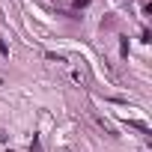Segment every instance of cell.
Wrapping results in <instances>:
<instances>
[{"label":"cell","instance_id":"obj_1","mask_svg":"<svg viewBox=\"0 0 152 152\" xmlns=\"http://www.w3.org/2000/svg\"><path fill=\"white\" fill-rule=\"evenodd\" d=\"M128 125L137 128V131H143V134H149V125H143V122H137V119H128Z\"/></svg>","mask_w":152,"mask_h":152},{"label":"cell","instance_id":"obj_2","mask_svg":"<svg viewBox=\"0 0 152 152\" xmlns=\"http://www.w3.org/2000/svg\"><path fill=\"white\" fill-rule=\"evenodd\" d=\"M0 54H9V45H6L3 39H0Z\"/></svg>","mask_w":152,"mask_h":152}]
</instances>
